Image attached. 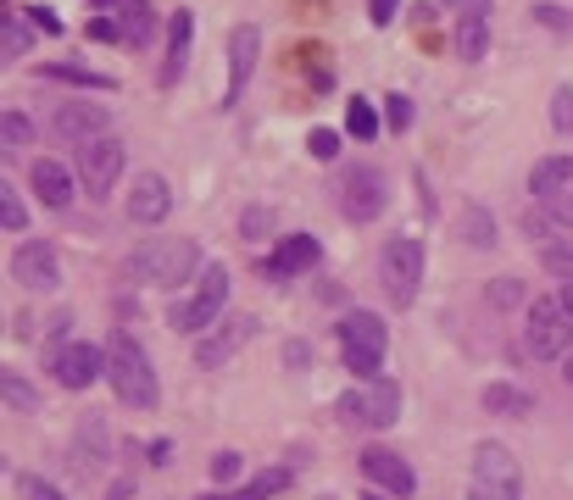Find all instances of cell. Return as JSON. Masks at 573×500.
Returning <instances> with one entry per match:
<instances>
[{"label": "cell", "mask_w": 573, "mask_h": 500, "mask_svg": "<svg viewBox=\"0 0 573 500\" xmlns=\"http://www.w3.org/2000/svg\"><path fill=\"white\" fill-rule=\"evenodd\" d=\"M107 378H112L117 400L134 407V412H151L162 400V384H157V367L146 357V345H139L134 334H123V328L107 339Z\"/></svg>", "instance_id": "1"}, {"label": "cell", "mask_w": 573, "mask_h": 500, "mask_svg": "<svg viewBox=\"0 0 573 500\" xmlns=\"http://www.w3.org/2000/svg\"><path fill=\"white\" fill-rule=\"evenodd\" d=\"M196 267H201L196 239H167V234L146 239L128 257V278L146 284V289H178V284H189V273H196Z\"/></svg>", "instance_id": "2"}, {"label": "cell", "mask_w": 573, "mask_h": 500, "mask_svg": "<svg viewBox=\"0 0 573 500\" xmlns=\"http://www.w3.org/2000/svg\"><path fill=\"white\" fill-rule=\"evenodd\" d=\"M223 307H228V267H207L196 284H189V295H178L173 307H167V323L178 334H207L223 323Z\"/></svg>", "instance_id": "3"}, {"label": "cell", "mask_w": 573, "mask_h": 500, "mask_svg": "<svg viewBox=\"0 0 573 500\" xmlns=\"http://www.w3.org/2000/svg\"><path fill=\"white\" fill-rule=\"evenodd\" d=\"M340 417H346L351 428H368V434L396 428V423H401V384H396V378H368V384H357L351 395H340Z\"/></svg>", "instance_id": "4"}, {"label": "cell", "mask_w": 573, "mask_h": 500, "mask_svg": "<svg viewBox=\"0 0 573 500\" xmlns=\"http://www.w3.org/2000/svg\"><path fill=\"white\" fill-rule=\"evenodd\" d=\"M385 345H390L385 317H373V312H346V317H340V350H346V367H351L362 384L378 378V367H385Z\"/></svg>", "instance_id": "5"}, {"label": "cell", "mask_w": 573, "mask_h": 500, "mask_svg": "<svg viewBox=\"0 0 573 500\" xmlns=\"http://www.w3.org/2000/svg\"><path fill=\"white\" fill-rule=\"evenodd\" d=\"M468 500H523V473L507 445H479L473 450V478H468Z\"/></svg>", "instance_id": "6"}, {"label": "cell", "mask_w": 573, "mask_h": 500, "mask_svg": "<svg viewBox=\"0 0 573 500\" xmlns=\"http://www.w3.org/2000/svg\"><path fill=\"white\" fill-rule=\"evenodd\" d=\"M523 345H530L535 362H557L573 345V317L562 307V295H540L530 307V323H523Z\"/></svg>", "instance_id": "7"}, {"label": "cell", "mask_w": 573, "mask_h": 500, "mask_svg": "<svg viewBox=\"0 0 573 500\" xmlns=\"http://www.w3.org/2000/svg\"><path fill=\"white\" fill-rule=\"evenodd\" d=\"M378 284H385L390 307H412L418 289H423V245L412 234L390 239L385 250H378Z\"/></svg>", "instance_id": "8"}, {"label": "cell", "mask_w": 573, "mask_h": 500, "mask_svg": "<svg viewBox=\"0 0 573 500\" xmlns=\"http://www.w3.org/2000/svg\"><path fill=\"white\" fill-rule=\"evenodd\" d=\"M123 139H112V134H101V139H89V145H78V184L89 189V200H107L112 195V184L123 178Z\"/></svg>", "instance_id": "9"}, {"label": "cell", "mask_w": 573, "mask_h": 500, "mask_svg": "<svg viewBox=\"0 0 573 500\" xmlns=\"http://www.w3.org/2000/svg\"><path fill=\"white\" fill-rule=\"evenodd\" d=\"M530 189H535V207H546L562 228H573V157H546L530 173Z\"/></svg>", "instance_id": "10"}, {"label": "cell", "mask_w": 573, "mask_h": 500, "mask_svg": "<svg viewBox=\"0 0 573 500\" xmlns=\"http://www.w3.org/2000/svg\"><path fill=\"white\" fill-rule=\"evenodd\" d=\"M385 207H390V184H385V173H378V167H351L340 178V212L351 223H373Z\"/></svg>", "instance_id": "11"}, {"label": "cell", "mask_w": 573, "mask_h": 500, "mask_svg": "<svg viewBox=\"0 0 573 500\" xmlns=\"http://www.w3.org/2000/svg\"><path fill=\"white\" fill-rule=\"evenodd\" d=\"M257 57H262V34L251 23H240L228 34V89H223V107H234V100L246 95V84L257 73Z\"/></svg>", "instance_id": "12"}, {"label": "cell", "mask_w": 573, "mask_h": 500, "mask_svg": "<svg viewBox=\"0 0 573 500\" xmlns=\"http://www.w3.org/2000/svg\"><path fill=\"white\" fill-rule=\"evenodd\" d=\"M12 278L23 284V289H57L62 284V262H57V250L45 245V239H28V245H17V257H12Z\"/></svg>", "instance_id": "13"}, {"label": "cell", "mask_w": 573, "mask_h": 500, "mask_svg": "<svg viewBox=\"0 0 573 500\" xmlns=\"http://www.w3.org/2000/svg\"><path fill=\"white\" fill-rule=\"evenodd\" d=\"M51 373H57L62 389H89L95 378H107V350L101 345H62Z\"/></svg>", "instance_id": "14"}, {"label": "cell", "mask_w": 573, "mask_h": 500, "mask_svg": "<svg viewBox=\"0 0 573 500\" xmlns=\"http://www.w3.org/2000/svg\"><path fill=\"white\" fill-rule=\"evenodd\" d=\"M362 473H368L378 489L401 495V500L418 489V473H412V462L401 457V450H390V445H368V450H362Z\"/></svg>", "instance_id": "15"}, {"label": "cell", "mask_w": 573, "mask_h": 500, "mask_svg": "<svg viewBox=\"0 0 573 500\" xmlns=\"http://www.w3.org/2000/svg\"><path fill=\"white\" fill-rule=\"evenodd\" d=\"M257 339V317H223L212 334H201V345H196V362L201 367H223L240 345H251Z\"/></svg>", "instance_id": "16"}, {"label": "cell", "mask_w": 573, "mask_h": 500, "mask_svg": "<svg viewBox=\"0 0 573 500\" xmlns=\"http://www.w3.org/2000/svg\"><path fill=\"white\" fill-rule=\"evenodd\" d=\"M167 212H173V189H167V178H162V173H139L134 189H128V223L157 228Z\"/></svg>", "instance_id": "17"}, {"label": "cell", "mask_w": 573, "mask_h": 500, "mask_svg": "<svg viewBox=\"0 0 573 500\" xmlns=\"http://www.w3.org/2000/svg\"><path fill=\"white\" fill-rule=\"evenodd\" d=\"M51 128L73 145H89V139L107 134V107H95V100H62L51 112Z\"/></svg>", "instance_id": "18"}, {"label": "cell", "mask_w": 573, "mask_h": 500, "mask_svg": "<svg viewBox=\"0 0 573 500\" xmlns=\"http://www.w3.org/2000/svg\"><path fill=\"white\" fill-rule=\"evenodd\" d=\"M323 257V245L312 239V234H290L273 257H267V278H296V273H307L312 262Z\"/></svg>", "instance_id": "19"}, {"label": "cell", "mask_w": 573, "mask_h": 500, "mask_svg": "<svg viewBox=\"0 0 573 500\" xmlns=\"http://www.w3.org/2000/svg\"><path fill=\"white\" fill-rule=\"evenodd\" d=\"M485 50H490V12H485V0H468V12L457 23V57L485 62Z\"/></svg>", "instance_id": "20"}, {"label": "cell", "mask_w": 573, "mask_h": 500, "mask_svg": "<svg viewBox=\"0 0 573 500\" xmlns=\"http://www.w3.org/2000/svg\"><path fill=\"white\" fill-rule=\"evenodd\" d=\"M28 184H34V195L45 200V207H73V173L62 167V162H51V157H39L34 167H28Z\"/></svg>", "instance_id": "21"}, {"label": "cell", "mask_w": 573, "mask_h": 500, "mask_svg": "<svg viewBox=\"0 0 573 500\" xmlns=\"http://www.w3.org/2000/svg\"><path fill=\"white\" fill-rule=\"evenodd\" d=\"M189 39H196V12H173L167 23V62H162V84H178V73L189 67Z\"/></svg>", "instance_id": "22"}, {"label": "cell", "mask_w": 573, "mask_h": 500, "mask_svg": "<svg viewBox=\"0 0 573 500\" xmlns=\"http://www.w3.org/2000/svg\"><path fill=\"white\" fill-rule=\"evenodd\" d=\"M485 412H496V417H530L535 412V395L530 389H518V384H485Z\"/></svg>", "instance_id": "23"}, {"label": "cell", "mask_w": 573, "mask_h": 500, "mask_svg": "<svg viewBox=\"0 0 573 500\" xmlns=\"http://www.w3.org/2000/svg\"><path fill=\"white\" fill-rule=\"evenodd\" d=\"M278 489H290V467H273V473L251 478L240 495H201V500H273Z\"/></svg>", "instance_id": "24"}, {"label": "cell", "mask_w": 573, "mask_h": 500, "mask_svg": "<svg viewBox=\"0 0 573 500\" xmlns=\"http://www.w3.org/2000/svg\"><path fill=\"white\" fill-rule=\"evenodd\" d=\"M123 39H134V45H151V34H157V17H151V7L146 0H123Z\"/></svg>", "instance_id": "25"}, {"label": "cell", "mask_w": 573, "mask_h": 500, "mask_svg": "<svg viewBox=\"0 0 573 500\" xmlns=\"http://www.w3.org/2000/svg\"><path fill=\"white\" fill-rule=\"evenodd\" d=\"M462 239H468L473 250H490V245H496V217H490L485 207H462Z\"/></svg>", "instance_id": "26"}, {"label": "cell", "mask_w": 573, "mask_h": 500, "mask_svg": "<svg viewBox=\"0 0 573 500\" xmlns=\"http://www.w3.org/2000/svg\"><path fill=\"white\" fill-rule=\"evenodd\" d=\"M0 145H7V150H28L34 145V123L23 112H0Z\"/></svg>", "instance_id": "27"}, {"label": "cell", "mask_w": 573, "mask_h": 500, "mask_svg": "<svg viewBox=\"0 0 573 500\" xmlns=\"http://www.w3.org/2000/svg\"><path fill=\"white\" fill-rule=\"evenodd\" d=\"M346 128H351L357 139H373V134H378V112H373V100H362V95L351 100V107H346Z\"/></svg>", "instance_id": "28"}, {"label": "cell", "mask_w": 573, "mask_h": 500, "mask_svg": "<svg viewBox=\"0 0 573 500\" xmlns=\"http://www.w3.org/2000/svg\"><path fill=\"white\" fill-rule=\"evenodd\" d=\"M523 234H530V239H540V245H551V239H557V234H568V228H562V223H557L546 207H530V212H523Z\"/></svg>", "instance_id": "29"}, {"label": "cell", "mask_w": 573, "mask_h": 500, "mask_svg": "<svg viewBox=\"0 0 573 500\" xmlns=\"http://www.w3.org/2000/svg\"><path fill=\"white\" fill-rule=\"evenodd\" d=\"M0 223H7V234H23V223H28L23 200H17V189L7 178H0Z\"/></svg>", "instance_id": "30"}, {"label": "cell", "mask_w": 573, "mask_h": 500, "mask_svg": "<svg viewBox=\"0 0 573 500\" xmlns=\"http://www.w3.org/2000/svg\"><path fill=\"white\" fill-rule=\"evenodd\" d=\"M0 395H7L17 412H39V395H34V389H28L17 373H0Z\"/></svg>", "instance_id": "31"}, {"label": "cell", "mask_w": 573, "mask_h": 500, "mask_svg": "<svg viewBox=\"0 0 573 500\" xmlns=\"http://www.w3.org/2000/svg\"><path fill=\"white\" fill-rule=\"evenodd\" d=\"M45 73L62 78V84H78V89H112L107 73H89V67H45Z\"/></svg>", "instance_id": "32"}, {"label": "cell", "mask_w": 573, "mask_h": 500, "mask_svg": "<svg viewBox=\"0 0 573 500\" xmlns=\"http://www.w3.org/2000/svg\"><path fill=\"white\" fill-rule=\"evenodd\" d=\"M551 128H557V134H573V89H568V84L551 95Z\"/></svg>", "instance_id": "33"}, {"label": "cell", "mask_w": 573, "mask_h": 500, "mask_svg": "<svg viewBox=\"0 0 573 500\" xmlns=\"http://www.w3.org/2000/svg\"><path fill=\"white\" fill-rule=\"evenodd\" d=\"M540 262H546L551 273H562V284H568V278H573V245H546Z\"/></svg>", "instance_id": "34"}, {"label": "cell", "mask_w": 573, "mask_h": 500, "mask_svg": "<svg viewBox=\"0 0 573 500\" xmlns=\"http://www.w3.org/2000/svg\"><path fill=\"white\" fill-rule=\"evenodd\" d=\"M307 145H312V157H317V162H334V157H340V134H334V128H312Z\"/></svg>", "instance_id": "35"}, {"label": "cell", "mask_w": 573, "mask_h": 500, "mask_svg": "<svg viewBox=\"0 0 573 500\" xmlns=\"http://www.w3.org/2000/svg\"><path fill=\"white\" fill-rule=\"evenodd\" d=\"M385 123L390 128H412V100L407 95H385Z\"/></svg>", "instance_id": "36"}, {"label": "cell", "mask_w": 573, "mask_h": 500, "mask_svg": "<svg viewBox=\"0 0 573 500\" xmlns=\"http://www.w3.org/2000/svg\"><path fill=\"white\" fill-rule=\"evenodd\" d=\"M240 234H246V239H267V234H273V212L251 207V212L240 217Z\"/></svg>", "instance_id": "37"}, {"label": "cell", "mask_w": 573, "mask_h": 500, "mask_svg": "<svg viewBox=\"0 0 573 500\" xmlns=\"http://www.w3.org/2000/svg\"><path fill=\"white\" fill-rule=\"evenodd\" d=\"M212 478H217V484H234V478H240V450H217V457H212Z\"/></svg>", "instance_id": "38"}, {"label": "cell", "mask_w": 573, "mask_h": 500, "mask_svg": "<svg viewBox=\"0 0 573 500\" xmlns=\"http://www.w3.org/2000/svg\"><path fill=\"white\" fill-rule=\"evenodd\" d=\"M17 495H23V500H62V489H57V484H45V478H34V473H28V478H17Z\"/></svg>", "instance_id": "39"}, {"label": "cell", "mask_w": 573, "mask_h": 500, "mask_svg": "<svg viewBox=\"0 0 573 500\" xmlns=\"http://www.w3.org/2000/svg\"><path fill=\"white\" fill-rule=\"evenodd\" d=\"M23 50H28V28L17 12H7V57H23Z\"/></svg>", "instance_id": "40"}, {"label": "cell", "mask_w": 573, "mask_h": 500, "mask_svg": "<svg viewBox=\"0 0 573 500\" xmlns=\"http://www.w3.org/2000/svg\"><path fill=\"white\" fill-rule=\"evenodd\" d=\"M23 12H28V23H34L39 34H62V17H57L51 7H23Z\"/></svg>", "instance_id": "41"}, {"label": "cell", "mask_w": 573, "mask_h": 500, "mask_svg": "<svg viewBox=\"0 0 573 500\" xmlns=\"http://www.w3.org/2000/svg\"><path fill=\"white\" fill-rule=\"evenodd\" d=\"M89 39L112 45V39H123V23H112V17H89Z\"/></svg>", "instance_id": "42"}, {"label": "cell", "mask_w": 573, "mask_h": 500, "mask_svg": "<svg viewBox=\"0 0 573 500\" xmlns=\"http://www.w3.org/2000/svg\"><path fill=\"white\" fill-rule=\"evenodd\" d=\"M518 295H523V284H518V278H496V289H490L496 307H518Z\"/></svg>", "instance_id": "43"}, {"label": "cell", "mask_w": 573, "mask_h": 500, "mask_svg": "<svg viewBox=\"0 0 573 500\" xmlns=\"http://www.w3.org/2000/svg\"><path fill=\"white\" fill-rule=\"evenodd\" d=\"M396 12H401V0H368V17L373 23H396Z\"/></svg>", "instance_id": "44"}, {"label": "cell", "mask_w": 573, "mask_h": 500, "mask_svg": "<svg viewBox=\"0 0 573 500\" xmlns=\"http://www.w3.org/2000/svg\"><path fill=\"white\" fill-rule=\"evenodd\" d=\"M535 17H540L546 28H568V17H562V7H535Z\"/></svg>", "instance_id": "45"}, {"label": "cell", "mask_w": 573, "mask_h": 500, "mask_svg": "<svg viewBox=\"0 0 573 500\" xmlns=\"http://www.w3.org/2000/svg\"><path fill=\"white\" fill-rule=\"evenodd\" d=\"M151 462H157V467H167V462H173V445H167V439H157V445H151Z\"/></svg>", "instance_id": "46"}, {"label": "cell", "mask_w": 573, "mask_h": 500, "mask_svg": "<svg viewBox=\"0 0 573 500\" xmlns=\"http://www.w3.org/2000/svg\"><path fill=\"white\" fill-rule=\"evenodd\" d=\"M562 307H568V317H573V278L562 284Z\"/></svg>", "instance_id": "47"}, {"label": "cell", "mask_w": 573, "mask_h": 500, "mask_svg": "<svg viewBox=\"0 0 573 500\" xmlns=\"http://www.w3.org/2000/svg\"><path fill=\"white\" fill-rule=\"evenodd\" d=\"M89 7H101V12H112V7H123V0H89Z\"/></svg>", "instance_id": "48"}, {"label": "cell", "mask_w": 573, "mask_h": 500, "mask_svg": "<svg viewBox=\"0 0 573 500\" xmlns=\"http://www.w3.org/2000/svg\"><path fill=\"white\" fill-rule=\"evenodd\" d=\"M562 378H568V384H573V357H568V367H562Z\"/></svg>", "instance_id": "49"}, {"label": "cell", "mask_w": 573, "mask_h": 500, "mask_svg": "<svg viewBox=\"0 0 573 500\" xmlns=\"http://www.w3.org/2000/svg\"><path fill=\"white\" fill-rule=\"evenodd\" d=\"M362 500H378V495H362Z\"/></svg>", "instance_id": "50"}, {"label": "cell", "mask_w": 573, "mask_h": 500, "mask_svg": "<svg viewBox=\"0 0 573 500\" xmlns=\"http://www.w3.org/2000/svg\"><path fill=\"white\" fill-rule=\"evenodd\" d=\"M323 500H334V495H323Z\"/></svg>", "instance_id": "51"}]
</instances>
